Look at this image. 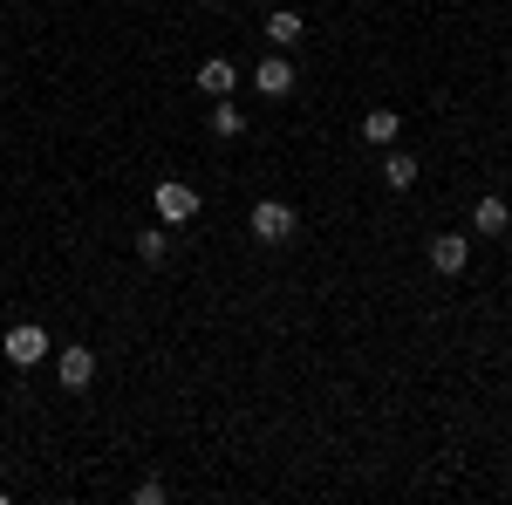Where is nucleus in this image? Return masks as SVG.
I'll use <instances>...</instances> for the list:
<instances>
[{"mask_svg":"<svg viewBox=\"0 0 512 505\" xmlns=\"http://www.w3.org/2000/svg\"><path fill=\"white\" fill-rule=\"evenodd\" d=\"M0 355H7L14 369H35V362L55 355V342H48V328H35V321H14V328L0 335Z\"/></svg>","mask_w":512,"mask_h":505,"instance_id":"f257e3e1","label":"nucleus"},{"mask_svg":"<svg viewBox=\"0 0 512 505\" xmlns=\"http://www.w3.org/2000/svg\"><path fill=\"white\" fill-rule=\"evenodd\" d=\"M246 226H253V239H267V246H287L301 219H294V205H287V198H260V205L246 212Z\"/></svg>","mask_w":512,"mask_h":505,"instance_id":"f03ea898","label":"nucleus"},{"mask_svg":"<svg viewBox=\"0 0 512 505\" xmlns=\"http://www.w3.org/2000/svg\"><path fill=\"white\" fill-rule=\"evenodd\" d=\"M151 205H158V226H192L198 212H205V198L192 185H178V178H164L158 192H151Z\"/></svg>","mask_w":512,"mask_h":505,"instance_id":"7ed1b4c3","label":"nucleus"},{"mask_svg":"<svg viewBox=\"0 0 512 505\" xmlns=\"http://www.w3.org/2000/svg\"><path fill=\"white\" fill-rule=\"evenodd\" d=\"M294 82H301V69H294L280 48H267V55H260V69H253V89H260L267 103H280V96H294Z\"/></svg>","mask_w":512,"mask_h":505,"instance_id":"20e7f679","label":"nucleus"},{"mask_svg":"<svg viewBox=\"0 0 512 505\" xmlns=\"http://www.w3.org/2000/svg\"><path fill=\"white\" fill-rule=\"evenodd\" d=\"M55 376H62V389H89L96 383V349H82V342L55 349Z\"/></svg>","mask_w":512,"mask_h":505,"instance_id":"39448f33","label":"nucleus"},{"mask_svg":"<svg viewBox=\"0 0 512 505\" xmlns=\"http://www.w3.org/2000/svg\"><path fill=\"white\" fill-rule=\"evenodd\" d=\"M431 267L444 273V280H458V273L472 267V239H465V233H437L431 239Z\"/></svg>","mask_w":512,"mask_h":505,"instance_id":"423d86ee","label":"nucleus"},{"mask_svg":"<svg viewBox=\"0 0 512 505\" xmlns=\"http://www.w3.org/2000/svg\"><path fill=\"white\" fill-rule=\"evenodd\" d=\"M260 28H267V48H294V41L308 35V21H301V14H294V7H267V21H260Z\"/></svg>","mask_w":512,"mask_h":505,"instance_id":"0eeeda50","label":"nucleus"},{"mask_svg":"<svg viewBox=\"0 0 512 505\" xmlns=\"http://www.w3.org/2000/svg\"><path fill=\"white\" fill-rule=\"evenodd\" d=\"M506 226H512V205H506L499 192H485V198L472 205V233H478V239H499Z\"/></svg>","mask_w":512,"mask_h":505,"instance_id":"6e6552de","label":"nucleus"},{"mask_svg":"<svg viewBox=\"0 0 512 505\" xmlns=\"http://www.w3.org/2000/svg\"><path fill=\"white\" fill-rule=\"evenodd\" d=\"M198 89H205V96H233V89H239V69H233V62H226V55H212V62H198Z\"/></svg>","mask_w":512,"mask_h":505,"instance_id":"1a4fd4ad","label":"nucleus"},{"mask_svg":"<svg viewBox=\"0 0 512 505\" xmlns=\"http://www.w3.org/2000/svg\"><path fill=\"white\" fill-rule=\"evenodd\" d=\"M396 137H403V123H396V110H369V117H362V144H376V151H390Z\"/></svg>","mask_w":512,"mask_h":505,"instance_id":"9d476101","label":"nucleus"},{"mask_svg":"<svg viewBox=\"0 0 512 505\" xmlns=\"http://www.w3.org/2000/svg\"><path fill=\"white\" fill-rule=\"evenodd\" d=\"M205 130H212V137H219V144H226V137H239V130H246V117H239V103H233V96H212V117H205Z\"/></svg>","mask_w":512,"mask_h":505,"instance_id":"9b49d317","label":"nucleus"},{"mask_svg":"<svg viewBox=\"0 0 512 505\" xmlns=\"http://www.w3.org/2000/svg\"><path fill=\"white\" fill-rule=\"evenodd\" d=\"M383 185H390V192H410V185H417V157L410 151H383Z\"/></svg>","mask_w":512,"mask_h":505,"instance_id":"f8f14e48","label":"nucleus"},{"mask_svg":"<svg viewBox=\"0 0 512 505\" xmlns=\"http://www.w3.org/2000/svg\"><path fill=\"white\" fill-rule=\"evenodd\" d=\"M164 253H171L164 226H144V233H137V260H144V267H164Z\"/></svg>","mask_w":512,"mask_h":505,"instance_id":"ddd939ff","label":"nucleus"},{"mask_svg":"<svg viewBox=\"0 0 512 505\" xmlns=\"http://www.w3.org/2000/svg\"><path fill=\"white\" fill-rule=\"evenodd\" d=\"M198 7H226V0H198Z\"/></svg>","mask_w":512,"mask_h":505,"instance_id":"4468645a","label":"nucleus"},{"mask_svg":"<svg viewBox=\"0 0 512 505\" xmlns=\"http://www.w3.org/2000/svg\"><path fill=\"white\" fill-rule=\"evenodd\" d=\"M260 7H274V0H260Z\"/></svg>","mask_w":512,"mask_h":505,"instance_id":"2eb2a0df","label":"nucleus"}]
</instances>
